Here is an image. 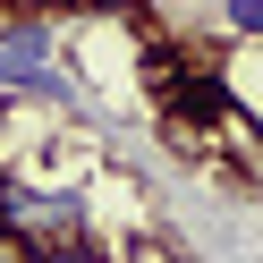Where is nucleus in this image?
Listing matches in <instances>:
<instances>
[{
	"label": "nucleus",
	"instance_id": "f03ea898",
	"mask_svg": "<svg viewBox=\"0 0 263 263\" xmlns=\"http://www.w3.org/2000/svg\"><path fill=\"white\" fill-rule=\"evenodd\" d=\"M17 263H102V246H60V238H34V246H17Z\"/></svg>",
	"mask_w": 263,
	"mask_h": 263
},
{
	"label": "nucleus",
	"instance_id": "20e7f679",
	"mask_svg": "<svg viewBox=\"0 0 263 263\" xmlns=\"http://www.w3.org/2000/svg\"><path fill=\"white\" fill-rule=\"evenodd\" d=\"M0 195H9V161H0Z\"/></svg>",
	"mask_w": 263,
	"mask_h": 263
},
{
	"label": "nucleus",
	"instance_id": "f257e3e1",
	"mask_svg": "<svg viewBox=\"0 0 263 263\" xmlns=\"http://www.w3.org/2000/svg\"><path fill=\"white\" fill-rule=\"evenodd\" d=\"M51 51H60V34H51V17H43V9L9 17V26H0V93H26L43 68H51Z\"/></svg>",
	"mask_w": 263,
	"mask_h": 263
},
{
	"label": "nucleus",
	"instance_id": "7ed1b4c3",
	"mask_svg": "<svg viewBox=\"0 0 263 263\" xmlns=\"http://www.w3.org/2000/svg\"><path fill=\"white\" fill-rule=\"evenodd\" d=\"M221 17H229V34L263 43V0H221Z\"/></svg>",
	"mask_w": 263,
	"mask_h": 263
}]
</instances>
